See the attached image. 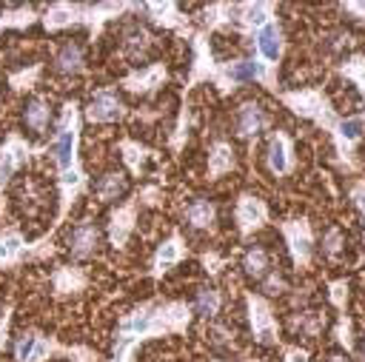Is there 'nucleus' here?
Here are the masks:
<instances>
[{"instance_id":"nucleus-1","label":"nucleus","mask_w":365,"mask_h":362,"mask_svg":"<svg viewBox=\"0 0 365 362\" xmlns=\"http://www.w3.org/2000/svg\"><path fill=\"white\" fill-rule=\"evenodd\" d=\"M191 325V305L188 302H143L128 311L114 333V353L111 362H131V353L140 342L163 336V333H185Z\"/></svg>"},{"instance_id":"nucleus-2","label":"nucleus","mask_w":365,"mask_h":362,"mask_svg":"<svg viewBox=\"0 0 365 362\" xmlns=\"http://www.w3.org/2000/svg\"><path fill=\"white\" fill-rule=\"evenodd\" d=\"M128 9H137L134 3H54L46 14H43V26L48 31H57L63 26H71V23H83V26H91L94 37L100 34V26L120 17L123 11Z\"/></svg>"},{"instance_id":"nucleus-3","label":"nucleus","mask_w":365,"mask_h":362,"mask_svg":"<svg viewBox=\"0 0 365 362\" xmlns=\"http://www.w3.org/2000/svg\"><path fill=\"white\" fill-rule=\"evenodd\" d=\"M77 143H80V111H77V103L71 100V103L63 105L57 134H54V140L48 145V154L54 157L60 174H68V171L80 168V162H77Z\"/></svg>"},{"instance_id":"nucleus-4","label":"nucleus","mask_w":365,"mask_h":362,"mask_svg":"<svg viewBox=\"0 0 365 362\" xmlns=\"http://www.w3.org/2000/svg\"><path fill=\"white\" fill-rule=\"evenodd\" d=\"M51 353H63V356H68V359H74V362H94V359H97V353L88 351V348H83V345L63 348V345H57L54 339L37 333V331H26V333L17 339V345H14V359H17V362H46Z\"/></svg>"},{"instance_id":"nucleus-5","label":"nucleus","mask_w":365,"mask_h":362,"mask_svg":"<svg viewBox=\"0 0 365 362\" xmlns=\"http://www.w3.org/2000/svg\"><path fill=\"white\" fill-rule=\"evenodd\" d=\"M279 100L299 117H308L314 120L317 125H322L325 131H334V125L339 123L328 97L319 91V88H302V91H288V94H279Z\"/></svg>"},{"instance_id":"nucleus-6","label":"nucleus","mask_w":365,"mask_h":362,"mask_svg":"<svg viewBox=\"0 0 365 362\" xmlns=\"http://www.w3.org/2000/svg\"><path fill=\"white\" fill-rule=\"evenodd\" d=\"M40 148H34V145H29L20 134H9L6 137V143L0 145V197H3V188L9 185V180H11V174L20 168V165H26L34 154H37ZM3 200H0V214H3Z\"/></svg>"},{"instance_id":"nucleus-7","label":"nucleus","mask_w":365,"mask_h":362,"mask_svg":"<svg viewBox=\"0 0 365 362\" xmlns=\"http://www.w3.org/2000/svg\"><path fill=\"white\" fill-rule=\"evenodd\" d=\"M48 237H43L40 242H26L23 234L17 228H9L0 234V265H20L29 257H46L51 254V245H46Z\"/></svg>"},{"instance_id":"nucleus-8","label":"nucleus","mask_w":365,"mask_h":362,"mask_svg":"<svg viewBox=\"0 0 365 362\" xmlns=\"http://www.w3.org/2000/svg\"><path fill=\"white\" fill-rule=\"evenodd\" d=\"M279 231L288 242V251H291V259L297 268H305L311 262V254H314V234H311V222L305 217L299 219H288V222H279Z\"/></svg>"},{"instance_id":"nucleus-9","label":"nucleus","mask_w":365,"mask_h":362,"mask_svg":"<svg viewBox=\"0 0 365 362\" xmlns=\"http://www.w3.org/2000/svg\"><path fill=\"white\" fill-rule=\"evenodd\" d=\"M245 308H248L254 339L262 342V345H277L279 342V328H277V319L271 314V305L257 294H245Z\"/></svg>"},{"instance_id":"nucleus-10","label":"nucleus","mask_w":365,"mask_h":362,"mask_svg":"<svg viewBox=\"0 0 365 362\" xmlns=\"http://www.w3.org/2000/svg\"><path fill=\"white\" fill-rule=\"evenodd\" d=\"M191 43H194V63H191V77H188L185 91L194 88V86L202 83V80H214L217 66H220V63H214V54H211V46H208L205 31L191 34Z\"/></svg>"},{"instance_id":"nucleus-11","label":"nucleus","mask_w":365,"mask_h":362,"mask_svg":"<svg viewBox=\"0 0 365 362\" xmlns=\"http://www.w3.org/2000/svg\"><path fill=\"white\" fill-rule=\"evenodd\" d=\"M254 46H257V57L259 63L277 68L279 57H282V29L277 20H268L257 34H254Z\"/></svg>"},{"instance_id":"nucleus-12","label":"nucleus","mask_w":365,"mask_h":362,"mask_svg":"<svg viewBox=\"0 0 365 362\" xmlns=\"http://www.w3.org/2000/svg\"><path fill=\"white\" fill-rule=\"evenodd\" d=\"M334 145H336V154H339V162H345L348 168H354V160H351V148L354 143L365 134V120L362 117H345L334 125Z\"/></svg>"},{"instance_id":"nucleus-13","label":"nucleus","mask_w":365,"mask_h":362,"mask_svg":"<svg viewBox=\"0 0 365 362\" xmlns=\"http://www.w3.org/2000/svg\"><path fill=\"white\" fill-rule=\"evenodd\" d=\"M237 222H240V234L248 237L251 231H257L268 222V205L254 194H242L237 200Z\"/></svg>"},{"instance_id":"nucleus-14","label":"nucleus","mask_w":365,"mask_h":362,"mask_svg":"<svg viewBox=\"0 0 365 362\" xmlns=\"http://www.w3.org/2000/svg\"><path fill=\"white\" fill-rule=\"evenodd\" d=\"M137 205L140 202L134 197L125 205H120V208L111 211V217H108V239H111L114 248H123L128 242V237L134 231V222H137Z\"/></svg>"},{"instance_id":"nucleus-15","label":"nucleus","mask_w":365,"mask_h":362,"mask_svg":"<svg viewBox=\"0 0 365 362\" xmlns=\"http://www.w3.org/2000/svg\"><path fill=\"white\" fill-rule=\"evenodd\" d=\"M120 114H123V103L111 88L94 91V97L88 100V108H86V117L91 123H114Z\"/></svg>"},{"instance_id":"nucleus-16","label":"nucleus","mask_w":365,"mask_h":362,"mask_svg":"<svg viewBox=\"0 0 365 362\" xmlns=\"http://www.w3.org/2000/svg\"><path fill=\"white\" fill-rule=\"evenodd\" d=\"M165 77H168L165 66H163V63H151V66H145V68H140V71L125 74V77L120 80V86H125L128 91H154V88H160V86L165 83Z\"/></svg>"},{"instance_id":"nucleus-17","label":"nucleus","mask_w":365,"mask_h":362,"mask_svg":"<svg viewBox=\"0 0 365 362\" xmlns=\"http://www.w3.org/2000/svg\"><path fill=\"white\" fill-rule=\"evenodd\" d=\"M271 11H274L271 3H240L237 6V14H234V23L242 31H254L257 34L268 20H274Z\"/></svg>"},{"instance_id":"nucleus-18","label":"nucleus","mask_w":365,"mask_h":362,"mask_svg":"<svg viewBox=\"0 0 365 362\" xmlns=\"http://www.w3.org/2000/svg\"><path fill=\"white\" fill-rule=\"evenodd\" d=\"M268 168L274 174H291V168H294L291 140L282 131H274L271 140H268Z\"/></svg>"},{"instance_id":"nucleus-19","label":"nucleus","mask_w":365,"mask_h":362,"mask_svg":"<svg viewBox=\"0 0 365 362\" xmlns=\"http://www.w3.org/2000/svg\"><path fill=\"white\" fill-rule=\"evenodd\" d=\"M182 257H185V245H182V239H180L177 234H171V237L157 248V254H154V259H151V276H163V274L171 271Z\"/></svg>"},{"instance_id":"nucleus-20","label":"nucleus","mask_w":365,"mask_h":362,"mask_svg":"<svg viewBox=\"0 0 365 362\" xmlns=\"http://www.w3.org/2000/svg\"><path fill=\"white\" fill-rule=\"evenodd\" d=\"M97 239H100L97 228H94L91 222H80V225L71 231V237H68V248H71V257H77V259H86V257H91V254L97 251Z\"/></svg>"},{"instance_id":"nucleus-21","label":"nucleus","mask_w":365,"mask_h":362,"mask_svg":"<svg viewBox=\"0 0 365 362\" xmlns=\"http://www.w3.org/2000/svg\"><path fill=\"white\" fill-rule=\"evenodd\" d=\"M262 125H265L262 108L257 103H242L240 111H237V134L245 137V140H251V137H257L262 131Z\"/></svg>"},{"instance_id":"nucleus-22","label":"nucleus","mask_w":365,"mask_h":362,"mask_svg":"<svg viewBox=\"0 0 365 362\" xmlns=\"http://www.w3.org/2000/svg\"><path fill=\"white\" fill-rule=\"evenodd\" d=\"M51 288L57 296H66V294H77L86 288V274L80 268H71V265H60L54 274H51Z\"/></svg>"},{"instance_id":"nucleus-23","label":"nucleus","mask_w":365,"mask_h":362,"mask_svg":"<svg viewBox=\"0 0 365 362\" xmlns=\"http://www.w3.org/2000/svg\"><path fill=\"white\" fill-rule=\"evenodd\" d=\"M145 9L151 11L154 23H160V26H168V29H177V31H182V34H188V23H185V17L180 14L177 3H148Z\"/></svg>"},{"instance_id":"nucleus-24","label":"nucleus","mask_w":365,"mask_h":362,"mask_svg":"<svg viewBox=\"0 0 365 362\" xmlns=\"http://www.w3.org/2000/svg\"><path fill=\"white\" fill-rule=\"evenodd\" d=\"M234 168V151L228 143H214L208 151V177H222Z\"/></svg>"},{"instance_id":"nucleus-25","label":"nucleus","mask_w":365,"mask_h":362,"mask_svg":"<svg viewBox=\"0 0 365 362\" xmlns=\"http://www.w3.org/2000/svg\"><path fill=\"white\" fill-rule=\"evenodd\" d=\"M54 63H57V68H60L63 74H77V71H83L86 57H83V48H80L77 43H66V46L57 51Z\"/></svg>"},{"instance_id":"nucleus-26","label":"nucleus","mask_w":365,"mask_h":362,"mask_svg":"<svg viewBox=\"0 0 365 362\" xmlns=\"http://www.w3.org/2000/svg\"><path fill=\"white\" fill-rule=\"evenodd\" d=\"M97 197L103 200V202H108V200H117L123 191H125V177L120 174V171H108V174H103L100 177V182H97Z\"/></svg>"},{"instance_id":"nucleus-27","label":"nucleus","mask_w":365,"mask_h":362,"mask_svg":"<svg viewBox=\"0 0 365 362\" xmlns=\"http://www.w3.org/2000/svg\"><path fill=\"white\" fill-rule=\"evenodd\" d=\"M217 219V208L208 202V200H194L188 205V222L194 228H211Z\"/></svg>"},{"instance_id":"nucleus-28","label":"nucleus","mask_w":365,"mask_h":362,"mask_svg":"<svg viewBox=\"0 0 365 362\" xmlns=\"http://www.w3.org/2000/svg\"><path fill=\"white\" fill-rule=\"evenodd\" d=\"M26 125L31 131H46L48 128V103L43 97H34L26 105Z\"/></svg>"},{"instance_id":"nucleus-29","label":"nucleus","mask_w":365,"mask_h":362,"mask_svg":"<svg viewBox=\"0 0 365 362\" xmlns=\"http://www.w3.org/2000/svg\"><path fill=\"white\" fill-rule=\"evenodd\" d=\"M120 151H123V160H125L128 171L131 174H140L143 171V162L148 160V148L140 145V143H134V140H123L120 143Z\"/></svg>"},{"instance_id":"nucleus-30","label":"nucleus","mask_w":365,"mask_h":362,"mask_svg":"<svg viewBox=\"0 0 365 362\" xmlns=\"http://www.w3.org/2000/svg\"><path fill=\"white\" fill-rule=\"evenodd\" d=\"M242 268H245L248 276L262 279L268 274V254L262 248H248L245 251V259H242Z\"/></svg>"},{"instance_id":"nucleus-31","label":"nucleus","mask_w":365,"mask_h":362,"mask_svg":"<svg viewBox=\"0 0 365 362\" xmlns=\"http://www.w3.org/2000/svg\"><path fill=\"white\" fill-rule=\"evenodd\" d=\"M339 74H342V77H348V80H354V83H356V88H359V91H362V97H365V57H362V54L348 57V60L339 66Z\"/></svg>"},{"instance_id":"nucleus-32","label":"nucleus","mask_w":365,"mask_h":362,"mask_svg":"<svg viewBox=\"0 0 365 362\" xmlns=\"http://www.w3.org/2000/svg\"><path fill=\"white\" fill-rule=\"evenodd\" d=\"M234 14H237V6H231V3H214V6L205 9V23H208V29H220L225 23H234Z\"/></svg>"},{"instance_id":"nucleus-33","label":"nucleus","mask_w":365,"mask_h":362,"mask_svg":"<svg viewBox=\"0 0 365 362\" xmlns=\"http://www.w3.org/2000/svg\"><path fill=\"white\" fill-rule=\"evenodd\" d=\"M194 311L202 314V316H214V314L220 311V291H214V288H202V291H197Z\"/></svg>"},{"instance_id":"nucleus-34","label":"nucleus","mask_w":365,"mask_h":362,"mask_svg":"<svg viewBox=\"0 0 365 362\" xmlns=\"http://www.w3.org/2000/svg\"><path fill=\"white\" fill-rule=\"evenodd\" d=\"M294 331L299 328L305 336H317L322 328H325V316L322 314H314V311H308V314H302V316H294Z\"/></svg>"},{"instance_id":"nucleus-35","label":"nucleus","mask_w":365,"mask_h":362,"mask_svg":"<svg viewBox=\"0 0 365 362\" xmlns=\"http://www.w3.org/2000/svg\"><path fill=\"white\" fill-rule=\"evenodd\" d=\"M34 20H37L34 9H17L9 14H0V29H23V26H31Z\"/></svg>"},{"instance_id":"nucleus-36","label":"nucleus","mask_w":365,"mask_h":362,"mask_svg":"<svg viewBox=\"0 0 365 362\" xmlns=\"http://www.w3.org/2000/svg\"><path fill=\"white\" fill-rule=\"evenodd\" d=\"M37 74H40V63H34V66H29V68H23V71H14V74L9 77V86H11L14 91H26V88L34 86Z\"/></svg>"},{"instance_id":"nucleus-37","label":"nucleus","mask_w":365,"mask_h":362,"mask_svg":"<svg viewBox=\"0 0 365 362\" xmlns=\"http://www.w3.org/2000/svg\"><path fill=\"white\" fill-rule=\"evenodd\" d=\"M331 302L345 314V302H348V282L345 279H334L331 282Z\"/></svg>"},{"instance_id":"nucleus-38","label":"nucleus","mask_w":365,"mask_h":362,"mask_svg":"<svg viewBox=\"0 0 365 362\" xmlns=\"http://www.w3.org/2000/svg\"><path fill=\"white\" fill-rule=\"evenodd\" d=\"M339 248H342V234H339V228H331V231L322 237V251H325L328 257H336Z\"/></svg>"},{"instance_id":"nucleus-39","label":"nucleus","mask_w":365,"mask_h":362,"mask_svg":"<svg viewBox=\"0 0 365 362\" xmlns=\"http://www.w3.org/2000/svg\"><path fill=\"white\" fill-rule=\"evenodd\" d=\"M148 40H151V37H148L145 31H134V34L125 40V46H128V54H131V57L143 54V51L148 48Z\"/></svg>"},{"instance_id":"nucleus-40","label":"nucleus","mask_w":365,"mask_h":362,"mask_svg":"<svg viewBox=\"0 0 365 362\" xmlns=\"http://www.w3.org/2000/svg\"><path fill=\"white\" fill-rule=\"evenodd\" d=\"M336 339H339V345H345V351H351L354 339H351V319H348V314H339V322H336Z\"/></svg>"},{"instance_id":"nucleus-41","label":"nucleus","mask_w":365,"mask_h":362,"mask_svg":"<svg viewBox=\"0 0 365 362\" xmlns=\"http://www.w3.org/2000/svg\"><path fill=\"white\" fill-rule=\"evenodd\" d=\"M262 291H265V294H282V291H285V279L277 276V274H271V276H265Z\"/></svg>"},{"instance_id":"nucleus-42","label":"nucleus","mask_w":365,"mask_h":362,"mask_svg":"<svg viewBox=\"0 0 365 362\" xmlns=\"http://www.w3.org/2000/svg\"><path fill=\"white\" fill-rule=\"evenodd\" d=\"M11 305L3 308V319H0V351L6 348V339H9V325H11Z\"/></svg>"},{"instance_id":"nucleus-43","label":"nucleus","mask_w":365,"mask_h":362,"mask_svg":"<svg viewBox=\"0 0 365 362\" xmlns=\"http://www.w3.org/2000/svg\"><path fill=\"white\" fill-rule=\"evenodd\" d=\"M137 202H145V205H157V202H160V188H154V185L143 188V191L137 194Z\"/></svg>"},{"instance_id":"nucleus-44","label":"nucleus","mask_w":365,"mask_h":362,"mask_svg":"<svg viewBox=\"0 0 365 362\" xmlns=\"http://www.w3.org/2000/svg\"><path fill=\"white\" fill-rule=\"evenodd\" d=\"M351 200H354V205L362 211V217H365V182H356L354 188H351Z\"/></svg>"},{"instance_id":"nucleus-45","label":"nucleus","mask_w":365,"mask_h":362,"mask_svg":"<svg viewBox=\"0 0 365 362\" xmlns=\"http://www.w3.org/2000/svg\"><path fill=\"white\" fill-rule=\"evenodd\" d=\"M285 362H308V351H302V348H285Z\"/></svg>"},{"instance_id":"nucleus-46","label":"nucleus","mask_w":365,"mask_h":362,"mask_svg":"<svg viewBox=\"0 0 365 362\" xmlns=\"http://www.w3.org/2000/svg\"><path fill=\"white\" fill-rule=\"evenodd\" d=\"M202 265H205V271L217 274V271H220V265H222V259H220L217 254H202Z\"/></svg>"},{"instance_id":"nucleus-47","label":"nucleus","mask_w":365,"mask_h":362,"mask_svg":"<svg viewBox=\"0 0 365 362\" xmlns=\"http://www.w3.org/2000/svg\"><path fill=\"white\" fill-rule=\"evenodd\" d=\"M345 11H354V14H359L365 20V3H345Z\"/></svg>"},{"instance_id":"nucleus-48","label":"nucleus","mask_w":365,"mask_h":362,"mask_svg":"<svg viewBox=\"0 0 365 362\" xmlns=\"http://www.w3.org/2000/svg\"><path fill=\"white\" fill-rule=\"evenodd\" d=\"M328 362H348V359H345V356H331Z\"/></svg>"},{"instance_id":"nucleus-49","label":"nucleus","mask_w":365,"mask_h":362,"mask_svg":"<svg viewBox=\"0 0 365 362\" xmlns=\"http://www.w3.org/2000/svg\"><path fill=\"white\" fill-rule=\"evenodd\" d=\"M362 359H365V345H362Z\"/></svg>"},{"instance_id":"nucleus-50","label":"nucleus","mask_w":365,"mask_h":362,"mask_svg":"<svg viewBox=\"0 0 365 362\" xmlns=\"http://www.w3.org/2000/svg\"><path fill=\"white\" fill-rule=\"evenodd\" d=\"M248 362H251V359H248Z\"/></svg>"}]
</instances>
